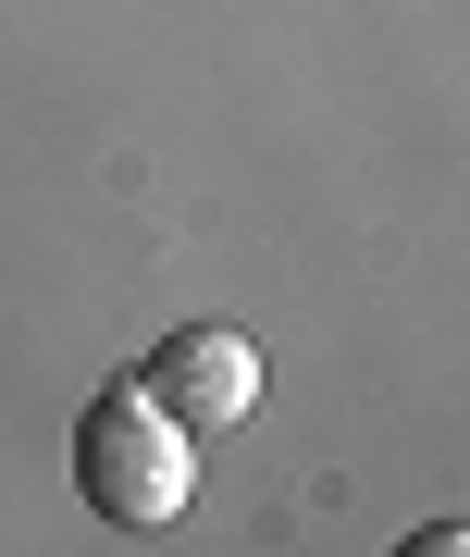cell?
Wrapping results in <instances>:
<instances>
[{"instance_id":"1","label":"cell","mask_w":470,"mask_h":557,"mask_svg":"<svg viewBox=\"0 0 470 557\" xmlns=\"http://www.w3.org/2000/svg\"><path fill=\"white\" fill-rule=\"evenodd\" d=\"M75 483H87V508L112 520V533H161V520H186V496H198V434L149 397V384H112V397L75 421Z\"/></svg>"},{"instance_id":"2","label":"cell","mask_w":470,"mask_h":557,"mask_svg":"<svg viewBox=\"0 0 470 557\" xmlns=\"http://www.w3.org/2000/svg\"><path fill=\"white\" fill-rule=\"evenodd\" d=\"M137 384L186 421L198 446H211V434H235V421L260 409V347H248V335H223V322H186V335H161V359H149Z\"/></svg>"}]
</instances>
